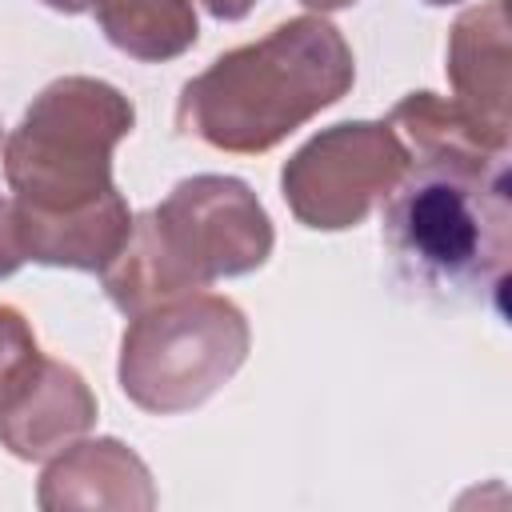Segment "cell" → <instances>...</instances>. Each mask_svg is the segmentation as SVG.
<instances>
[{
	"mask_svg": "<svg viewBox=\"0 0 512 512\" xmlns=\"http://www.w3.org/2000/svg\"><path fill=\"white\" fill-rule=\"evenodd\" d=\"M508 236V160L504 148L480 140H428V152L384 200L392 268L432 300H480L488 292L504 312Z\"/></svg>",
	"mask_w": 512,
	"mask_h": 512,
	"instance_id": "1",
	"label": "cell"
},
{
	"mask_svg": "<svg viewBox=\"0 0 512 512\" xmlns=\"http://www.w3.org/2000/svg\"><path fill=\"white\" fill-rule=\"evenodd\" d=\"M352 84V56L324 20H292L268 40L220 56L184 84L180 124L216 148L260 152Z\"/></svg>",
	"mask_w": 512,
	"mask_h": 512,
	"instance_id": "2",
	"label": "cell"
},
{
	"mask_svg": "<svg viewBox=\"0 0 512 512\" xmlns=\"http://www.w3.org/2000/svg\"><path fill=\"white\" fill-rule=\"evenodd\" d=\"M136 332L176 348V356L120 364L124 392L152 412H176V408L200 404L240 368L248 348L244 316L228 300H196V304L168 308L164 316L156 312L140 320Z\"/></svg>",
	"mask_w": 512,
	"mask_h": 512,
	"instance_id": "3",
	"label": "cell"
},
{
	"mask_svg": "<svg viewBox=\"0 0 512 512\" xmlns=\"http://www.w3.org/2000/svg\"><path fill=\"white\" fill-rule=\"evenodd\" d=\"M108 40L132 56L164 60L196 40V16L188 0H112L100 8Z\"/></svg>",
	"mask_w": 512,
	"mask_h": 512,
	"instance_id": "4",
	"label": "cell"
},
{
	"mask_svg": "<svg viewBox=\"0 0 512 512\" xmlns=\"http://www.w3.org/2000/svg\"><path fill=\"white\" fill-rule=\"evenodd\" d=\"M312 8H344V4H356V0H304Z\"/></svg>",
	"mask_w": 512,
	"mask_h": 512,
	"instance_id": "5",
	"label": "cell"
}]
</instances>
